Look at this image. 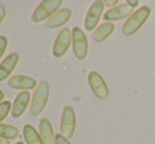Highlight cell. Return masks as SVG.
I'll list each match as a JSON object with an SVG mask.
<instances>
[{
    "label": "cell",
    "mask_w": 155,
    "mask_h": 144,
    "mask_svg": "<svg viewBox=\"0 0 155 144\" xmlns=\"http://www.w3.org/2000/svg\"><path fill=\"white\" fill-rule=\"evenodd\" d=\"M151 15V8L148 5H142L139 10L134 11V14L127 19L123 26V34L126 37H132L139 31Z\"/></svg>",
    "instance_id": "1"
},
{
    "label": "cell",
    "mask_w": 155,
    "mask_h": 144,
    "mask_svg": "<svg viewBox=\"0 0 155 144\" xmlns=\"http://www.w3.org/2000/svg\"><path fill=\"white\" fill-rule=\"evenodd\" d=\"M62 0H45L41 2L39 5L34 10L31 15V20L35 23H41L43 20H49L50 18L59 10Z\"/></svg>",
    "instance_id": "2"
},
{
    "label": "cell",
    "mask_w": 155,
    "mask_h": 144,
    "mask_svg": "<svg viewBox=\"0 0 155 144\" xmlns=\"http://www.w3.org/2000/svg\"><path fill=\"white\" fill-rule=\"evenodd\" d=\"M49 96H50V86L47 82H41L37 86L34 92L31 100V115L32 116H38L43 112V109L46 108L47 101H49Z\"/></svg>",
    "instance_id": "3"
},
{
    "label": "cell",
    "mask_w": 155,
    "mask_h": 144,
    "mask_svg": "<svg viewBox=\"0 0 155 144\" xmlns=\"http://www.w3.org/2000/svg\"><path fill=\"white\" fill-rule=\"evenodd\" d=\"M71 44L74 57L80 61L85 59L88 55V38L80 27H74L71 31Z\"/></svg>",
    "instance_id": "4"
},
{
    "label": "cell",
    "mask_w": 155,
    "mask_h": 144,
    "mask_svg": "<svg viewBox=\"0 0 155 144\" xmlns=\"http://www.w3.org/2000/svg\"><path fill=\"white\" fill-rule=\"evenodd\" d=\"M61 133L68 140L73 137L74 131H76V113H74L73 106L68 105L62 110V117H61Z\"/></svg>",
    "instance_id": "5"
},
{
    "label": "cell",
    "mask_w": 155,
    "mask_h": 144,
    "mask_svg": "<svg viewBox=\"0 0 155 144\" xmlns=\"http://www.w3.org/2000/svg\"><path fill=\"white\" fill-rule=\"evenodd\" d=\"M88 82H89V86H91L92 92H93V94L96 96L97 98L104 100V98L108 97V94H109L108 85H107L105 80H104L97 71H91V73L88 74Z\"/></svg>",
    "instance_id": "6"
},
{
    "label": "cell",
    "mask_w": 155,
    "mask_h": 144,
    "mask_svg": "<svg viewBox=\"0 0 155 144\" xmlns=\"http://www.w3.org/2000/svg\"><path fill=\"white\" fill-rule=\"evenodd\" d=\"M71 44V32L68 28H62L58 32L55 41H54V46H53V55L55 58H62L66 54V51L69 50Z\"/></svg>",
    "instance_id": "7"
},
{
    "label": "cell",
    "mask_w": 155,
    "mask_h": 144,
    "mask_svg": "<svg viewBox=\"0 0 155 144\" xmlns=\"http://www.w3.org/2000/svg\"><path fill=\"white\" fill-rule=\"evenodd\" d=\"M104 2H93L92 5L89 7L88 10V14L85 16V30L86 31H94V28L99 25V20L103 15V11H104Z\"/></svg>",
    "instance_id": "8"
},
{
    "label": "cell",
    "mask_w": 155,
    "mask_h": 144,
    "mask_svg": "<svg viewBox=\"0 0 155 144\" xmlns=\"http://www.w3.org/2000/svg\"><path fill=\"white\" fill-rule=\"evenodd\" d=\"M132 14H134V11L130 5L120 4V5H116L115 8L108 10L103 16H104V20H105V22L112 23V22H117V20L127 19V18H130Z\"/></svg>",
    "instance_id": "9"
},
{
    "label": "cell",
    "mask_w": 155,
    "mask_h": 144,
    "mask_svg": "<svg viewBox=\"0 0 155 144\" xmlns=\"http://www.w3.org/2000/svg\"><path fill=\"white\" fill-rule=\"evenodd\" d=\"M18 64H19V55L16 53L8 54L7 58L3 59V62L0 64V82L11 78L10 76L12 74Z\"/></svg>",
    "instance_id": "10"
},
{
    "label": "cell",
    "mask_w": 155,
    "mask_h": 144,
    "mask_svg": "<svg viewBox=\"0 0 155 144\" xmlns=\"http://www.w3.org/2000/svg\"><path fill=\"white\" fill-rule=\"evenodd\" d=\"M30 104V93L28 92H22L15 97L12 103V109H11V115L14 119H19L23 116Z\"/></svg>",
    "instance_id": "11"
},
{
    "label": "cell",
    "mask_w": 155,
    "mask_h": 144,
    "mask_svg": "<svg viewBox=\"0 0 155 144\" xmlns=\"http://www.w3.org/2000/svg\"><path fill=\"white\" fill-rule=\"evenodd\" d=\"M8 85L12 89H18V90H31V89L37 88V81L32 77L28 76H14L8 80Z\"/></svg>",
    "instance_id": "12"
},
{
    "label": "cell",
    "mask_w": 155,
    "mask_h": 144,
    "mask_svg": "<svg viewBox=\"0 0 155 144\" xmlns=\"http://www.w3.org/2000/svg\"><path fill=\"white\" fill-rule=\"evenodd\" d=\"M71 18V11L69 8H59L57 12L47 20V27L49 28H57L64 25H66Z\"/></svg>",
    "instance_id": "13"
},
{
    "label": "cell",
    "mask_w": 155,
    "mask_h": 144,
    "mask_svg": "<svg viewBox=\"0 0 155 144\" xmlns=\"http://www.w3.org/2000/svg\"><path fill=\"white\" fill-rule=\"evenodd\" d=\"M39 135H41V139H42L43 144H55V135L57 133H54L51 123H50L46 117L41 119Z\"/></svg>",
    "instance_id": "14"
},
{
    "label": "cell",
    "mask_w": 155,
    "mask_h": 144,
    "mask_svg": "<svg viewBox=\"0 0 155 144\" xmlns=\"http://www.w3.org/2000/svg\"><path fill=\"white\" fill-rule=\"evenodd\" d=\"M113 30H115V26H113V23L104 22L103 25H100L93 31V41H96V42H104V41L108 39V38L112 35Z\"/></svg>",
    "instance_id": "15"
},
{
    "label": "cell",
    "mask_w": 155,
    "mask_h": 144,
    "mask_svg": "<svg viewBox=\"0 0 155 144\" xmlns=\"http://www.w3.org/2000/svg\"><path fill=\"white\" fill-rule=\"evenodd\" d=\"M23 136H25L26 144H43L39 132H37V129L30 124L23 127Z\"/></svg>",
    "instance_id": "16"
},
{
    "label": "cell",
    "mask_w": 155,
    "mask_h": 144,
    "mask_svg": "<svg viewBox=\"0 0 155 144\" xmlns=\"http://www.w3.org/2000/svg\"><path fill=\"white\" fill-rule=\"evenodd\" d=\"M18 136H19V131H18V128L12 127V125L0 124V139L11 140V139H16Z\"/></svg>",
    "instance_id": "17"
},
{
    "label": "cell",
    "mask_w": 155,
    "mask_h": 144,
    "mask_svg": "<svg viewBox=\"0 0 155 144\" xmlns=\"http://www.w3.org/2000/svg\"><path fill=\"white\" fill-rule=\"evenodd\" d=\"M11 109H12V105H11L10 101H3V103H0V123L7 117L8 113L11 112Z\"/></svg>",
    "instance_id": "18"
},
{
    "label": "cell",
    "mask_w": 155,
    "mask_h": 144,
    "mask_svg": "<svg viewBox=\"0 0 155 144\" xmlns=\"http://www.w3.org/2000/svg\"><path fill=\"white\" fill-rule=\"evenodd\" d=\"M7 46H8L7 37H4V35H0V58L4 55L5 50H7Z\"/></svg>",
    "instance_id": "19"
},
{
    "label": "cell",
    "mask_w": 155,
    "mask_h": 144,
    "mask_svg": "<svg viewBox=\"0 0 155 144\" xmlns=\"http://www.w3.org/2000/svg\"><path fill=\"white\" fill-rule=\"evenodd\" d=\"M55 144H70V143L66 137L62 136V133H57L55 135Z\"/></svg>",
    "instance_id": "20"
},
{
    "label": "cell",
    "mask_w": 155,
    "mask_h": 144,
    "mask_svg": "<svg viewBox=\"0 0 155 144\" xmlns=\"http://www.w3.org/2000/svg\"><path fill=\"white\" fill-rule=\"evenodd\" d=\"M116 4H119V0H105V2H104V5L111 7V8H115Z\"/></svg>",
    "instance_id": "21"
},
{
    "label": "cell",
    "mask_w": 155,
    "mask_h": 144,
    "mask_svg": "<svg viewBox=\"0 0 155 144\" xmlns=\"http://www.w3.org/2000/svg\"><path fill=\"white\" fill-rule=\"evenodd\" d=\"M4 18H5V8H4V5L3 4H0V26H2Z\"/></svg>",
    "instance_id": "22"
},
{
    "label": "cell",
    "mask_w": 155,
    "mask_h": 144,
    "mask_svg": "<svg viewBox=\"0 0 155 144\" xmlns=\"http://www.w3.org/2000/svg\"><path fill=\"white\" fill-rule=\"evenodd\" d=\"M126 4L130 5L131 8H135V7H138V4H140V3H139V0H127Z\"/></svg>",
    "instance_id": "23"
},
{
    "label": "cell",
    "mask_w": 155,
    "mask_h": 144,
    "mask_svg": "<svg viewBox=\"0 0 155 144\" xmlns=\"http://www.w3.org/2000/svg\"><path fill=\"white\" fill-rule=\"evenodd\" d=\"M3 101H4V93L0 90V103H3Z\"/></svg>",
    "instance_id": "24"
},
{
    "label": "cell",
    "mask_w": 155,
    "mask_h": 144,
    "mask_svg": "<svg viewBox=\"0 0 155 144\" xmlns=\"http://www.w3.org/2000/svg\"><path fill=\"white\" fill-rule=\"evenodd\" d=\"M0 144H10L8 140H4V139H0Z\"/></svg>",
    "instance_id": "25"
},
{
    "label": "cell",
    "mask_w": 155,
    "mask_h": 144,
    "mask_svg": "<svg viewBox=\"0 0 155 144\" xmlns=\"http://www.w3.org/2000/svg\"><path fill=\"white\" fill-rule=\"evenodd\" d=\"M15 144H25V143H22V142H18V143H15Z\"/></svg>",
    "instance_id": "26"
}]
</instances>
